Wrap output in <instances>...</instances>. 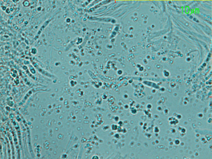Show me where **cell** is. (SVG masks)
<instances>
[]
</instances>
